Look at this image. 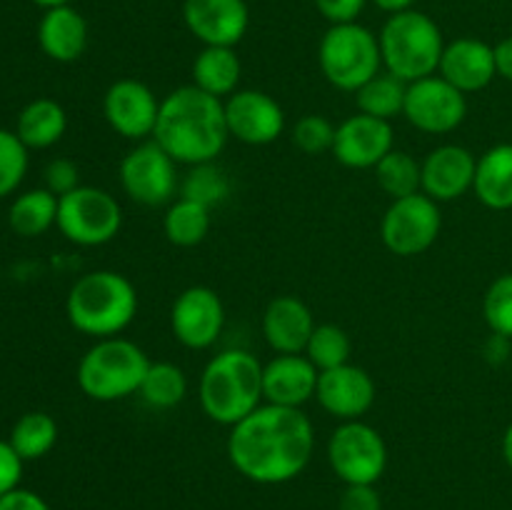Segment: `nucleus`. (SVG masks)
Returning a JSON list of instances; mask_svg holds the SVG:
<instances>
[{
  "mask_svg": "<svg viewBox=\"0 0 512 510\" xmlns=\"http://www.w3.org/2000/svg\"><path fill=\"white\" fill-rule=\"evenodd\" d=\"M315 430L303 408L263 403L235 423L228 435V458L243 478L258 485H280L308 468Z\"/></svg>",
  "mask_w": 512,
  "mask_h": 510,
  "instance_id": "f257e3e1",
  "label": "nucleus"
},
{
  "mask_svg": "<svg viewBox=\"0 0 512 510\" xmlns=\"http://www.w3.org/2000/svg\"><path fill=\"white\" fill-rule=\"evenodd\" d=\"M225 100L183 85L160 100L153 140L178 165L213 163L228 143Z\"/></svg>",
  "mask_w": 512,
  "mask_h": 510,
  "instance_id": "f03ea898",
  "label": "nucleus"
},
{
  "mask_svg": "<svg viewBox=\"0 0 512 510\" xmlns=\"http://www.w3.org/2000/svg\"><path fill=\"white\" fill-rule=\"evenodd\" d=\"M198 398L213 423L233 428L265 403L263 363L250 350H220L203 368Z\"/></svg>",
  "mask_w": 512,
  "mask_h": 510,
  "instance_id": "7ed1b4c3",
  "label": "nucleus"
},
{
  "mask_svg": "<svg viewBox=\"0 0 512 510\" xmlns=\"http://www.w3.org/2000/svg\"><path fill=\"white\" fill-rule=\"evenodd\" d=\"M138 290L118 270H93L70 288L65 313L78 333L90 338H115L138 315Z\"/></svg>",
  "mask_w": 512,
  "mask_h": 510,
  "instance_id": "20e7f679",
  "label": "nucleus"
},
{
  "mask_svg": "<svg viewBox=\"0 0 512 510\" xmlns=\"http://www.w3.org/2000/svg\"><path fill=\"white\" fill-rule=\"evenodd\" d=\"M378 43L383 70L403 83H415L438 73L445 50L443 30L420 10L390 15L380 30Z\"/></svg>",
  "mask_w": 512,
  "mask_h": 510,
  "instance_id": "39448f33",
  "label": "nucleus"
},
{
  "mask_svg": "<svg viewBox=\"0 0 512 510\" xmlns=\"http://www.w3.org/2000/svg\"><path fill=\"white\" fill-rule=\"evenodd\" d=\"M150 360L138 343L128 338H100L78 360V388L98 403H115L140 390Z\"/></svg>",
  "mask_w": 512,
  "mask_h": 510,
  "instance_id": "423d86ee",
  "label": "nucleus"
},
{
  "mask_svg": "<svg viewBox=\"0 0 512 510\" xmlns=\"http://www.w3.org/2000/svg\"><path fill=\"white\" fill-rule=\"evenodd\" d=\"M318 65L333 88L358 93V88L383 70L378 35L358 20L330 25L320 38Z\"/></svg>",
  "mask_w": 512,
  "mask_h": 510,
  "instance_id": "0eeeda50",
  "label": "nucleus"
},
{
  "mask_svg": "<svg viewBox=\"0 0 512 510\" xmlns=\"http://www.w3.org/2000/svg\"><path fill=\"white\" fill-rule=\"evenodd\" d=\"M55 228L65 240L80 248H98L110 243L123 228V208L113 193L95 185H80L58 198Z\"/></svg>",
  "mask_w": 512,
  "mask_h": 510,
  "instance_id": "6e6552de",
  "label": "nucleus"
},
{
  "mask_svg": "<svg viewBox=\"0 0 512 510\" xmlns=\"http://www.w3.org/2000/svg\"><path fill=\"white\" fill-rule=\"evenodd\" d=\"M328 463L345 485H375L388 468V445L365 420H345L330 433Z\"/></svg>",
  "mask_w": 512,
  "mask_h": 510,
  "instance_id": "1a4fd4ad",
  "label": "nucleus"
},
{
  "mask_svg": "<svg viewBox=\"0 0 512 510\" xmlns=\"http://www.w3.org/2000/svg\"><path fill=\"white\" fill-rule=\"evenodd\" d=\"M443 230L440 203L425 193L398 198L388 205L380 220V238L390 253L400 258H413L430 250Z\"/></svg>",
  "mask_w": 512,
  "mask_h": 510,
  "instance_id": "9d476101",
  "label": "nucleus"
},
{
  "mask_svg": "<svg viewBox=\"0 0 512 510\" xmlns=\"http://www.w3.org/2000/svg\"><path fill=\"white\" fill-rule=\"evenodd\" d=\"M120 185L133 203L145 208L170 205L178 193V163L155 140H143L120 160Z\"/></svg>",
  "mask_w": 512,
  "mask_h": 510,
  "instance_id": "9b49d317",
  "label": "nucleus"
},
{
  "mask_svg": "<svg viewBox=\"0 0 512 510\" xmlns=\"http://www.w3.org/2000/svg\"><path fill=\"white\" fill-rule=\"evenodd\" d=\"M403 118L428 135H445L458 130L468 118V95L440 78L438 73L408 83Z\"/></svg>",
  "mask_w": 512,
  "mask_h": 510,
  "instance_id": "f8f14e48",
  "label": "nucleus"
},
{
  "mask_svg": "<svg viewBox=\"0 0 512 510\" xmlns=\"http://www.w3.org/2000/svg\"><path fill=\"white\" fill-rule=\"evenodd\" d=\"M225 328V305L208 285H190L170 308V330L188 350H208L220 340Z\"/></svg>",
  "mask_w": 512,
  "mask_h": 510,
  "instance_id": "ddd939ff",
  "label": "nucleus"
},
{
  "mask_svg": "<svg viewBox=\"0 0 512 510\" xmlns=\"http://www.w3.org/2000/svg\"><path fill=\"white\" fill-rule=\"evenodd\" d=\"M160 100L143 80L120 78L105 90L103 115L110 128L128 140L153 138L158 123Z\"/></svg>",
  "mask_w": 512,
  "mask_h": 510,
  "instance_id": "4468645a",
  "label": "nucleus"
},
{
  "mask_svg": "<svg viewBox=\"0 0 512 510\" xmlns=\"http://www.w3.org/2000/svg\"><path fill=\"white\" fill-rule=\"evenodd\" d=\"M225 120L230 138L245 145H270L285 130L283 105L265 90H235L225 98Z\"/></svg>",
  "mask_w": 512,
  "mask_h": 510,
  "instance_id": "2eb2a0df",
  "label": "nucleus"
},
{
  "mask_svg": "<svg viewBox=\"0 0 512 510\" xmlns=\"http://www.w3.org/2000/svg\"><path fill=\"white\" fill-rule=\"evenodd\" d=\"M315 398L325 413L345 423V420H360L373 408L378 388L368 370L345 363L320 373Z\"/></svg>",
  "mask_w": 512,
  "mask_h": 510,
  "instance_id": "dca6fc26",
  "label": "nucleus"
},
{
  "mask_svg": "<svg viewBox=\"0 0 512 510\" xmlns=\"http://www.w3.org/2000/svg\"><path fill=\"white\" fill-rule=\"evenodd\" d=\"M395 148L393 125L373 115L355 113L335 128L333 155L350 170H370Z\"/></svg>",
  "mask_w": 512,
  "mask_h": 510,
  "instance_id": "f3484780",
  "label": "nucleus"
},
{
  "mask_svg": "<svg viewBox=\"0 0 512 510\" xmlns=\"http://www.w3.org/2000/svg\"><path fill=\"white\" fill-rule=\"evenodd\" d=\"M183 20L203 45L235 48L248 33L250 10L245 0H185Z\"/></svg>",
  "mask_w": 512,
  "mask_h": 510,
  "instance_id": "a211bd4d",
  "label": "nucleus"
},
{
  "mask_svg": "<svg viewBox=\"0 0 512 510\" xmlns=\"http://www.w3.org/2000/svg\"><path fill=\"white\" fill-rule=\"evenodd\" d=\"M420 165H423V193L435 203H450L473 190L478 158L465 145H438L425 155Z\"/></svg>",
  "mask_w": 512,
  "mask_h": 510,
  "instance_id": "6ab92c4d",
  "label": "nucleus"
},
{
  "mask_svg": "<svg viewBox=\"0 0 512 510\" xmlns=\"http://www.w3.org/2000/svg\"><path fill=\"white\" fill-rule=\"evenodd\" d=\"M320 370L305 353L278 355L263 365V400L285 408H303L315 398Z\"/></svg>",
  "mask_w": 512,
  "mask_h": 510,
  "instance_id": "aec40b11",
  "label": "nucleus"
},
{
  "mask_svg": "<svg viewBox=\"0 0 512 510\" xmlns=\"http://www.w3.org/2000/svg\"><path fill=\"white\" fill-rule=\"evenodd\" d=\"M438 75L455 85L460 93H480L498 78L493 45L478 38H458L445 43Z\"/></svg>",
  "mask_w": 512,
  "mask_h": 510,
  "instance_id": "412c9836",
  "label": "nucleus"
},
{
  "mask_svg": "<svg viewBox=\"0 0 512 510\" xmlns=\"http://www.w3.org/2000/svg\"><path fill=\"white\" fill-rule=\"evenodd\" d=\"M313 310L295 295H278L263 310V338L278 355L305 353L315 330Z\"/></svg>",
  "mask_w": 512,
  "mask_h": 510,
  "instance_id": "4be33fe9",
  "label": "nucleus"
},
{
  "mask_svg": "<svg viewBox=\"0 0 512 510\" xmlns=\"http://www.w3.org/2000/svg\"><path fill=\"white\" fill-rule=\"evenodd\" d=\"M38 45L55 63H75L88 48V23L73 5L48 8L38 23Z\"/></svg>",
  "mask_w": 512,
  "mask_h": 510,
  "instance_id": "5701e85b",
  "label": "nucleus"
},
{
  "mask_svg": "<svg viewBox=\"0 0 512 510\" xmlns=\"http://www.w3.org/2000/svg\"><path fill=\"white\" fill-rule=\"evenodd\" d=\"M473 193L485 208L512 210V143H498L480 155Z\"/></svg>",
  "mask_w": 512,
  "mask_h": 510,
  "instance_id": "b1692460",
  "label": "nucleus"
},
{
  "mask_svg": "<svg viewBox=\"0 0 512 510\" xmlns=\"http://www.w3.org/2000/svg\"><path fill=\"white\" fill-rule=\"evenodd\" d=\"M68 130L65 108L53 98H35L20 110L15 133L28 150H45L60 143Z\"/></svg>",
  "mask_w": 512,
  "mask_h": 510,
  "instance_id": "393cba45",
  "label": "nucleus"
},
{
  "mask_svg": "<svg viewBox=\"0 0 512 510\" xmlns=\"http://www.w3.org/2000/svg\"><path fill=\"white\" fill-rule=\"evenodd\" d=\"M243 65H240L235 48L220 45H203L193 60V85L203 93L225 100L238 90Z\"/></svg>",
  "mask_w": 512,
  "mask_h": 510,
  "instance_id": "a878e982",
  "label": "nucleus"
},
{
  "mask_svg": "<svg viewBox=\"0 0 512 510\" xmlns=\"http://www.w3.org/2000/svg\"><path fill=\"white\" fill-rule=\"evenodd\" d=\"M55 220H58V195L50 193L48 188L28 190L10 203L8 225L20 238H38L48 233Z\"/></svg>",
  "mask_w": 512,
  "mask_h": 510,
  "instance_id": "bb28decb",
  "label": "nucleus"
},
{
  "mask_svg": "<svg viewBox=\"0 0 512 510\" xmlns=\"http://www.w3.org/2000/svg\"><path fill=\"white\" fill-rule=\"evenodd\" d=\"M163 233L175 248H195L210 233V208L180 195L165 210Z\"/></svg>",
  "mask_w": 512,
  "mask_h": 510,
  "instance_id": "cd10ccee",
  "label": "nucleus"
},
{
  "mask_svg": "<svg viewBox=\"0 0 512 510\" xmlns=\"http://www.w3.org/2000/svg\"><path fill=\"white\" fill-rule=\"evenodd\" d=\"M138 395L150 408L170 410L183 403L188 395V378H185L183 368L170 360H158V363L150 360Z\"/></svg>",
  "mask_w": 512,
  "mask_h": 510,
  "instance_id": "c85d7f7f",
  "label": "nucleus"
},
{
  "mask_svg": "<svg viewBox=\"0 0 512 510\" xmlns=\"http://www.w3.org/2000/svg\"><path fill=\"white\" fill-rule=\"evenodd\" d=\"M8 443L13 445V450L25 463L40 460L58 443V423L53 420V415L43 413V410L25 413L15 420Z\"/></svg>",
  "mask_w": 512,
  "mask_h": 510,
  "instance_id": "c756f323",
  "label": "nucleus"
},
{
  "mask_svg": "<svg viewBox=\"0 0 512 510\" xmlns=\"http://www.w3.org/2000/svg\"><path fill=\"white\" fill-rule=\"evenodd\" d=\"M405 93H408V83L390 75L388 70H380L375 78H370L363 88H358L355 100H358V113L373 115L380 120H393L403 115L405 108Z\"/></svg>",
  "mask_w": 512,
  "mask_h": 510,
  "instance_id": "7c9ffc66",
  "label": "nucleus"
},
{
  "mask_svg": "<svg viewBox=\"0 0 512 510\" xmlns=\"http://www.w3.org/2000/svg\"><path fill=\"white\" fill-rule=\"evenodd\" d=\"M373 170L380 190L390 195V200L423 193V165L408 150L393 148Z\"/></svg>",
  "mask_w": 512,
  "mask_h": 510,
  "instance_id": "2f4dec72",
  "label": "nucleus"
},
{
  "mask_svg": "<svg viewBox=\"0 0 512 510\" xmlns=\"http://www.w3.org/2000/svg\"><path fill=\"white\" fill-rule=\"evenodd\" d=\"M350 353H353L350 335L335 323L315 325L313 335H310L308 345H305V355H308V360L320 373L350 363Z\"/></svg>",
  "mask_w": 512,
  "mask_h": 510,
  "instance_id": "473e14b6",
  "label": "nucleus"
},
{
  "mask_svg": "<svg viewBox=\"0 0 512 510\" xmlns=\"http://www.w3.org/2000/svg\"><path fill=\"white\" fill-rule=\"evenodd\" d=\"M180 195L190 200H198V203L208 205L210 210L215 205L225 203L230 195V180L225 175L223 168H218V163H200L190 165L188 175L180 183Z\"/></svg>",
  "mask_w": 512,
  "mask_h": 510,
  "instance_id": "72a5a7b5",
  "label": "nucleus"
},
{
  "mask_svg": "<svg viewBox=\"0 0 512 510\" xmlns=\"http://www.w3.org/2000/svg\"><path fill=\"white\" fill-rule=\"evenodd\" d=\"M28 173V148L15 130L0 128V200L18 190Z\"/></svg>",
  "mask_w": 512,
  "mask_h": 510,
  "instance_id": "f704fd0d",
  "label": "nucleus"
},
{
  "mask_svg": "<svg viewBox=\"0 0 512 510\" xmlns=\"http://www.w3.org/2000/svg\"><path fill=\"white\" fill-rule=\"evenodd\" d=\"M483 318L490 333L512 340V273H503L483 295Z\"/></svg>",
  "mask_w": 512,
  "mask_h": 510,
  "instance_id": "c9c22d12",
  "label": "nucleus"
},
{
  "mask_svg": "<svg viewBox=\"0 0 512 510\" xmlns=\"http://www.w3.org/2000/svg\"><path fill=\"white\" fill-rule=\"evenodd\" d=\"M335 128H338V125L330 123L325 115L308 113L303 115V118H298V123L293 125V130H290V140H293L295 148L305 155L333 153Z\"/></svg>",
  "mask_w": 512,
  "mask_h": 510,
  "instance_id": "e433bc0d",
  "label": "nucleus"
},
{
  "mask_svg": "<svg viewBox=\"0 0 512 510\" xmlns=\"http://www.w3.org/2000/svg\"><path fill=\"white\" fill-rule=\"evenodd\" d=\"M43 180H45V188H48L50 193L63 198V195L73 193L75 188H80V170L70 158H55L45 165Z\"/></svg>",
  "mask_w": 512,
  "mask_h": 510,
  "instance_id": "4c0bfd02",
  "label": "nucleus"
},
{
  "mask_svg": "<svg viewBox=\"0 0 512 510\" xmlns=\"http://www.w3.org/2000/svg\"><path fill=\"white\" fill-rule=\"evenodd\" d=\"M23 463L13 445L8 440H0V498L8 495L10 490L20 488V478H23Z\"/></svg>",
  "mask_w": 512,
  "mask_h": 510,
  "instance_id": "58836bf2",
  "label": "nucleus"
},
{
  "mask_svg": "<svg viewBox=\"0 0 512 510\" xmlns=\"http://www.w3.org/2000/svg\"><path fill=\"white\" fill-rule=\"evenodd\" d=\"M365 5H368V0H315V8L330 25L355 23Z\"/></svg>",
  "mask_w": 512,
  "mask_h": 510,
  "instance_id": "ea45409f",
  "label": "nucleus"
},
{
  "mask_svg": "<svg viewBox=\"0 0 512 510\" xmlns=\"http://www.w3.org/2000/svg\"><path fill=\"white\" fill-rule=\"evenodd\" d=\"M338 510H383V498L375 485H345Z\"/></svg>",
  "mask_w": 512,
  "mask_h": 510,
  "instance_id": "a19ab883",
  "label": "nucleus"
},
{
  "mask_svg": "<svg viewBox=\"0 0 512 510\" xmlns=\"http://www.w3.org/2000/svg\"><path fill=\"white\" fill-rule=\"evenodd\" d=\"M0 510H50V505L33 490L15 488L0 498Z\"/></svg>",
  "mask_w": 512,
  "mask_h": 510,
  "instance_id": "79ce46f5",
  "label": "nucleus"
},
{
  "mask_svg": "<svg viewBox=\"0 0 512 510\" xmlns=\"http://www.w3.org/2000/svg\"><path fill=\"white\" fill-rule=\"evenodd\" d=\"M510 348H512V340L503 338L498 333H490V338L485 340L483 345V358L488 360L490 365H503L505 360L510 358Z\"/></svg>",
  "mask_w": 512,
  "mask_h": 510,
  "instance_id": "37998d69",
  "label": "nucleus"
},
{
  "mask_svg": "<svg viewBox=\"0 0 512 510\" xmlns=\"http://www.w3.org/2000/svg\"><path fill=\"white\" fill-rule=\"evenodd\" d=\"M493 50H495V70H498V78L512 83V35L503 38L500 43H495Z\"/></svg>",
  "mask_w": 512,
  "mask_h": 510,
  "instance_id": "c03bdc74",
  "label": "nucleus"
},
{
  "mask_svg": "<svg viewBox=\"0 0 512 510\" xmlns=\"http://www.w3.org/2000/svg\"><path fill=\"white\" fill-rule=\"evenodd\" d=\"M373 3L378 5L383 13L395 15V13H405V10H413L415 0H373Z\"/></svg>",
  "mask_w": 512,
  "mask_h": 510,
  "instance_id": "a18cd8bd",
  "label": "nucleus"
},
{
  "mask_svg": "<svg viewBox=\"0 0 512 510\" xmlns=\"http://www.w3.org/2000/svg\"><path fill=\"white\" fill-rule=\"evenodd\" d=\"M500 450H503V458L508 463V468L512 470V423L505 428L503 433V443H500Z\"/></svg>",
  "mask_w": 512,
  "mask_h": 510,
  "instance_id": "49530a36",
  "label": "nucleus"
},
{
  "mask_svg": "<svg viewBox=\"0 0 512 510\" xmlns=\"http://www.w3.org/2000/svg\"><path fill=\"white\" fill-rule=\"evenodd\" d=\"M33 3L40 5L43 10H48V8H58V5H70L73 0H33Z\"/></svg>",
  "mask_w": 512,
  "mask_h": 510,
  "instance_id": "de8ad7c7",
  "label": "nucleus"
}]
</instances>
